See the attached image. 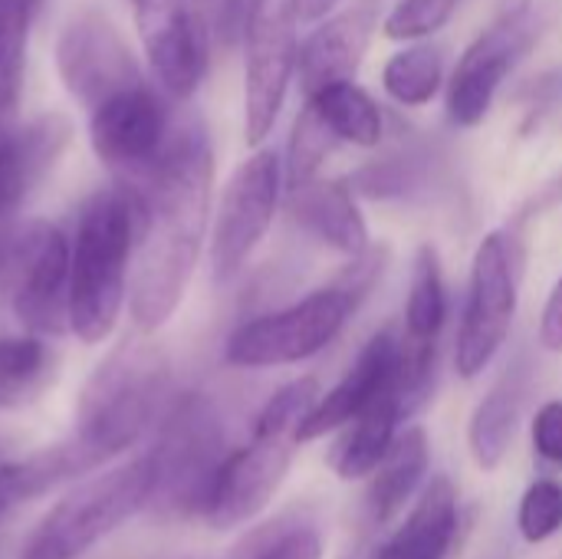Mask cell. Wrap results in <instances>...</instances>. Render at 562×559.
<instances>
[{
    "label": "cell",
    "instance_id": "35",
    "mask_svg": "<svg viewBox=\"0 0 562 559\" xmlns=\"http://www.w3.org/2000/svg\"><path fill=\"white\" fill-rule=\"evenodd\" d=\"M533 451L550 468H562V399L540 405L533 418Z\"/></svg>",
    "mask_w": 562,
    "mask_h": 559
},
{
    "label": "cell",
    "instance_id": "23",
    "mask_svg": "<svg viewBox=\"0 0 562 559\" xmlns=\"http://www.w3.org/2000/svg\"><path fill=\"white\" fill-rule=\"evenodd\" d=\"M95 465L92 458L79 448V441L69 435L66 441L33 451L20 461H3L0 465V514L30 504L69 481H79L92 474Z\"/></svg>",
    "mask_w": 562,
    "mask_h": 559
},
{
    "label": "cell",
    "instance_id": "34",
    "mask_svg": "<svg viewBox=\"0 0 562 559\" xmlns=\"http://www.w3.org/2000/svg\"><path fill=\"white\" fill-rule=\"evenodd\" d=\"M458 10V0H398L382 30L389 40H425L431 33H438Z\"/></svg>",
    "mask_w": 562,
    "mask_h": 559
},
{
    "label": "cell",
    "instance_id": "25",
    "mask_svg": "<svg viewBox=\"0 0 562 559\" xmlns=\"http://www.w3.org/2000/svg\"><path fill=\"white\" fill-rule=\"evenodd\" d=\"M306 102L323 115V122L333 128L339 142L359 145V148H375L385 135V115L379 102L356 86V79L346 82H329L316 92L306 96Z\"/></svg>",
    "mask_w": 562,
    "mask_h": 559
},
{
    "label": "cell",
    "instance_id": "16",
    "mask_svg": "<svg viewBox=\"0 0 562 559\" xmlns=\"http://www.w3.org/2000/svg\"><path fill=\"white\" fill-rule=\"evenodd\" d=\"M69 132V122L56 112L40 115L30 125H13V115H0V270L20 231L16 211L30 188L63 155Z\"/></svg>",
    "mask_w": 562,
    "mask_h": 559
},
{
    "label": "cell",
    "instance_id": "29",
    "mask_svg": "<svg viewBox=\"0 0 562 559\" xmlns=\"http://www.w3.org/2000/svg\"><path fill=\"white\" fill-rule=\"evenodd\" d=\"M339 138L333 135V128L323 122V115L306 102L293 122L290 132V145H286V161H283V181L286 188H300L306 181H313L323 168V161L336 152Z\"/></svg>",
    "mask_w": 562,
    "mask_h": 559
},
{
    "label": "cell",
    "instance_id": "31",
    "mask_svg": "<svg viewBox=\"0 0 562 559\" xmlns=\"http://www.w3.org/2000/svg\"><path fill=\"white\" fill-rule=\"evenodd\" d=\"M346 185L352 188V194L372 198V201L405 198L408 191H415L422 185V158L418 155H392L382 161H369L356 175H349Z\"/></svg>",
    "mask_w": 562,
    "mask_h": 559
},
{
    "label": "cell",
    "instance_id": "36",
    "mask_svg": "<svg viewBox=\"0 0 562 559\" xmlns=\"http://www.w3.org/2000/svg\"><path fill=\"white\" fill-rule=\"evenodd\" d=\"M254 559H323V537L313 527H293L273 537Z\"/></svg>",
    "mask_w": 562,
    "mask_h": 559
},
{
    "label": "cell",
    "instance_id": "10",
    "mask_svg": "<svg viewBox=\"0 0 562 559\" xmlns=\"http://www.w3.org/2000/svg\"><path fill=\"white\" fill-rule=\"evenodd\" d=\"M283 191V161L273 148H257L231 175L211 234V267L214 280H234L250 254L267 237Z\"/></svg>",
    "mask_w": 562,
    "mask_h": 559
},
{
    "label": "cell",
    "instance_id": "28",
    "mask_svg": "<svg viewBox=\"0 0 562 559\" xmlns=\"http://www.w3.org/2000/svg\"><path fill=\"white\" fill-rule=\"evenodd\" d=\"M40 0H0V115H13Z\"/></svg>",
    "mask_w": 562,
    "mask_h": 559
},
{
    "label": "cell",
    "instance_id": "1",
    "mask_svg": "<svg viewBox=\"0 0 562 559\" xmlns=\"http://www.w3.org/2000/svg\"><path fill=\"white\" fill-rule=\"evenodd\" d=\"M211 185L214 155L204 128H178L145 175V191L135 198L128 313L142 336L158 333L188 293L207 234Z\"/></svg>",
    "mask_w": 562,
    "mask_h": 559
},
{
    "label": "cell",
    "instance_id": "15",
    "mask_svg": "<svg viewBox=\"0 0 562 559\" xmlns=\"http://www.w3.org/2000/svg\"><path fill=\"white\" fill-rule=\"evenodd\" d=\"M145 56L165 92L194 96L207 72V26L188 0H132Z\"/></svg>",
    "mask_w": 562,
    "mask_h": 559
},
{
    "label": "cell",
    "instance_id": "21",
    "mask_svg": "<svg viewBox=\"0 0 562 559\" xmlns=\"http://www.w3.org/2000/svg\"><path fill=\"white\" fill-rule=\"evenodd\" d=\"M527 385H530L527 362H514L504 369V376L474 409L468 425V448L481 471H497L501 461L507 458L524 415Z\"/></svg>",
    "mask_w": 562,
    "mask_h": 559
},
{
    "label": "cell",
    "instance_id": "22",
    "mask_svg": "<svg viewBox=\"0 0 562 559\" xmlns=\"http://www.w3.org/2000/svg\"><path fill=\"white\" fill-rule=\"evenodd\" d=\"M405 418V409H402V392H398V379L379 392L342 432V438L336 441L333 448V471L342 478V481H362L369 478L379 461L385 458V451L392 448L395 435H398V425Z\"/></svg>",
    "mask_w": 562,
    "mask_h": 559
},
{
    "label": "cell",
    "instance_id": "5",
    "mask_svg": "<svg viewBox=\"0 0 562 559\" xmlns=\"http://www.w3.org/2000/svg\"><path fill=\"white\" fill-rule=\"evenodd\" d=\"M148 458L155 471L148 511L161 517H201L227 458L217 409L198 392L175 399L161 415Z\"/></svg>",
    "mask_w": 562,
    "mask_h": 559
},
{
    "label": "cell",
    "instance_id": "6",
    "mask_svg": "<svg viewBox=\"0 0 562 559\" xmlns=\"http://www.w3.org/2000/svg\"><path fill=\"white\" fill-rule=\"evenodd\" d=\"M356 303L359 297L342 283L316 290L293 306L237 326L224 346V359L234 369H277L313 359L342 333Z\"/></svg>",
    "mask_w": 562,
    "mask_h": 559
},
{
    "label": "cell",
    "instance_id": "19",
    "mask_svg": "<svg viewBox=\"0 0 562 559\" xmlns=\"http://www.w3.org/2000/svg\"><path fill=\"white\" fill-rule=\"evenodd\" d=\"M290 214L293 221L323 241L326 247L346 254V257H362L369 250V227L366 217L359 214L356 194L346 181H306L290 191Z\"/></svg>",
    "mask_w": 562,
    "mask_h": 559
},
{
    "label": "cell",
    "instance_id": "20",
    "mask_svg": "<svg viewBox=\"0 0 562 559\" xmlns=\"http://www.w3.org/2000/svg\"><path fill=\"white\" fill-rule=\"evenodd\" d=\"M458 491L438 474L431 478L402 527L382 544L375 559H445L458 537Z\"/></svg>",
    "mask_w": 562,
    "mask_h": 559
},
{
    "label": "cell",
    "instance_id": "3",
    "mask_svg": "<svg viewBox=\"0 0 562 559\" xmlns=\"http://www.w3.org/2000/svg\"><path fill=\"white\" fill-rule=\"evenodd\" d=\"M171 385L168 359L158 346L132 339L115 346L89 376L72 438L95 468L128 451L161 415Z\"/></svg>",
    "mask_w": 562,
    "mask_h": 559
},
{
    "label": "cell",
    "instance_id": "12",
    "mask_svg": "<svg viewBox=\"0 0 562 559\" xmlns=\"http://www.w3.org/2000/svg\"><path fill=\"white\" fill-rule=\"evenodd\" d=\"M293 445H300L293 435L250 432L244 448L227 451L201 514L204 524L214 530H237L260 517L290 474Z\"/></svg>",
    "mask_w": 562,
    "mask_h": 559
},
{
    "label": "cell",
    "instance_id": "13",
    "mask_svg": "<svg viewBox=\"0 0 562 559\" xmlns=\"http://www.w3.org/2000/svg\"><path fill=\"white\" fill-rule=\"evenodd\" d=\"M537 16L520 7L491 30H484L458 59L448 82V115L454 125H477L494 105L497 89L510 76V69L524 59V53L537 40Z\"/></svg>",
    "mask_w": 562,
    "mask_h": 559
},
{
    "label": "cell",
    "instance_id": "14",
    "mask_svg": "<svg viewBox=\"0 0 562 559\" xmlns=\"http://www.w3.org/2000/svg\"><path fill=\"white\" fill-rule=\"evenodd\" d=\"M168 112L145 82L128 86L89 109V142L99 161L148 175L168 145Z\"/></svg>",
    "mask_w": 562,
    "mask_h": 559
},
{
    "label": "cell",
    "instance_id": "11",
    "mask_svg": "<svg viewBox=\"0 0 562 559\" xmlns=\"http://www.w3.org/2000/svg\"><path fill=\"white\" fill-rule=\"evenodd\" d=\"M56 69L66 92L86 112L122 89L145 82L119 26L99 10H82L63 26L56 43Z\"/></svg>",
    "mask_w": 562,
    "mask_h": 559
},
{
    "label": "cell",
    "instance_id": "17",
    "mask_svg": "<svg viewBox=\"0 0 562 559\" xmlns=\"http://www.w3.org/2000/svg\"><path fill=\"white\" fill-rule=\"evenodd\" d=\"M398 336L392 329H382L375 333L359 359L349 366V372L326 392L316 399V405L310 409V415L303 418L300 432H296V441L306 445V441H316V438H326L339 428H346L379 392H385L395 379H398Z\"/></svg>",
    "mask_w": 562,
    "mask_h": 559
},
{
    "label": "cell",
    "instance_id": "37",
    "mask_svg": "<svg viewBox=\"0 0 562 559\" xmlns=\"http://www.w3.org/2000/svg\"><path fill=\"white\" fill-rule=\"evenodd\" d=\"M250 10H254V0H221V10H217V36H221L224 46H234L237 40H244Z\"/></svg>",
    "mask_w": 562,
    "mask_h": 559
},
{
    "label": "cell",
    "instance_id": "26",
    "mask_svg": "<svg viewBox=\"0 0 562 559\" xmlns=\"http://www.w3.org/2000/svg\"><path fill=\"white\" fill-rule=\"evenodd\" d=\"M448 320V293H445V273L441 257L431 244H422L412 267V287L405 303V343L438 346V336Z\"/></svg>",
    "mask_w": 562,
    "mask_h": 559
},
{
    "label": "cell",
    "instance_id": "18",
    "mask_svg": "<svg viewBox=\"0 0 562 559\" xmlns=\"http://www.w3.org/2000/svg\"><path fill=\"white\" fill-rule=\"evenodd\" d=\"M375 23H379L375 0H362L352 10L319 20V26L300 43V53H296V72H300L303 92L310 96L329 82L356 79L362 56L372 43Z\"/></svg>",
    "mask_w": 562,
    "mask_h": 559
},
{
    "label": "cell",
    "instance_id": "24",
    "mask_svg": "<svg viewBox=\"0 0 562 559\" xmlns=\"http://www.w3.org/2000/svg\"><path fill=\"white\" fill-rule=\"evenodd\" d=\"M428 465H431V445H428L425 428L412 425L402 435H395L392 448L385 451L379 468L369 474L372 484H369L366 504H369L372 521L379 524L395 521L425 484Z\"/></svg>",
    "mask_w": 562,
    "mask_h": 559
},
{
    "label": "cell",
    "instance_id": "2",
    "mask_svg": "<svg viewBox=\"0 0 562 559\" xmlns=\"http://www.w3.org/2000/svg\"><path fill=\"white\" fill-rule=\"evenodd\" d=\"M135 198L125 191H95L69 244V333L99 346L112 336L128 287L135 250Z\"/></svg>",
    "mask_w": 562,
    "mask_h": 559
},
{
    "label": "cell",
    "instance_id": "39",
    "mask_svg": "<svg viewBox=\"0 0 562 559\" xmlns=\"http://www.w3.org/2000/svg\"><path fill=\"white\" fill-rule=\"evenodd\" d=\"M339 0H293V13L300 23H319L333 13Z\"/></svg>",
    "mask_w": 562,
    "mask_h": 559
},
{
    "label": "cell",
    "instance_id": "38",
    "mask_svg": "<svg viewBox=\"0 0 562 559\" xmlns=\"http://www.w3.org/2000/svg\"><path fill=\"white\" fill-rule=\"evenodd\" d=\"M540 343L550 349V353H562V277L557 280L547 306H543V316H540Z\"/></svg>",
    "mask_w": 562,
    "mask_h": 559
},
{
    "label": "cell",
    "instance_id": "33",
    "mask_svg": "<svg viewBox=\"0 0 562 559\" xmlns=\"http://www.w3.org/2000/svg\"><path fill=\"white\" fill-rule=\"evenodd\" d=\"M316 399H319V382L313 376L286 382L283 389H277L267 399V405L260 409V415L254 422V432H277V435L296 438V432H300L303 418L310 415V409L316 405Z\"/></svg>",
    "mask_w": 562,
    "mask_h": 559
},
{
    "label": "cell",
    "instance_id": "9",
    "mask_svg": "<svg viewBox=\"0 0 562 559\" xmlns=\"http://www.w3.org/2000/svg\"><path fill=\"white\" fill-rule=\"evenodd\" d=\"M296 13L293 0H254L244 30V135L247 145H260L286 102V89L296 72Z\"/></svg>",
    "mask_w": 562,
    "mask_h": 559
},
{
    "label": "cell",
    "instance_id": "7",
    "mask_svg": "<svg viewBox=\"0 0 562 559\" xmlns=\"http://www.w3.org/2000/svg\"><path fill=\"white\" fill-rule=\"evenodd\" d=\"M13 316L30 336L69 329V241L56 224L33 221L16 231L0 270Z\"/></svg>",
    "mask_w": 562,
    "mask_h": 559
},
{
    "label": "cell",
    "instance_id": "32",
    "mask_svg": "<svg viewBox=\"0 0 562 559\" xmlns=\"http://www.w3.org/2000/svg\"><path fill=\"white\" fill-rule=\"evenodd\" d=\"M517 527L520 537L533 547L553 540L562 530V484L553 478L533 481L517 507Z\"/></svg>",
    "mask_w": 562,
    "mask_h": 559
},
{
    "label": "cell",
    "instance_id": "27",
    "mask_svg": "<svg viewBox=\"0 0 562 559\" xmlns=\"http://www.w3.org/2000/svg\"><path fill=\"white\" fill-rule=\"evenodd\" d=\"M445 82V59L441 49L431 43H412L398 53H392V59L382 69V86L385 92L408 109L428 105L438 89Z\"/></svg>",
    "mask_w": 562,
    "mask_h": 559
},
{
    "label": "cell",
    "instance_id": "8",
    "mask_svg": "<svg viewBox=\"0 0 562 559\" xmlns=\"http://www.w3.org/2000/svg\"><path fill=\"white\" fill-rule=\"evenodd\" d=\"M517 250L501 231L487 234L471 264V293L458 329L454 366L461 379H477L504 349L517 316Z\"/></svg>",
    "mask_w": 562,
    "mask_h": 559
},
{
    "label": "cell",
    "instance_id": "4",
    "mask_svg": "<svg viewBox=\"0 0 562 559\" xmlns=\"http://www.w3.org/2000/svg\"><path fill=\"white\" fill-rule=\"evenodd\" d=\"M151 458L148 451L99 478L76 484L26 537L20 559H82L95 544L148 511L151 501Z\"/></svg>",
    "mask_w": 562,
    "mask_h": 559
},
{
    "label": "cell",
    "instance_id": "30",
    "mask_svg": "<svg viewBox=\"0 0 562 559\" xmlns=\"http://www.w3.org/2000/svg\"><path fill=\"white\" fill-rule=\"evenodd\" d=\"M46 372V346L40 336L0 339V409L26 402Z\"/></svg>",
    "mask_w": 562,
    "mask_h": 559
}]
</instances>
